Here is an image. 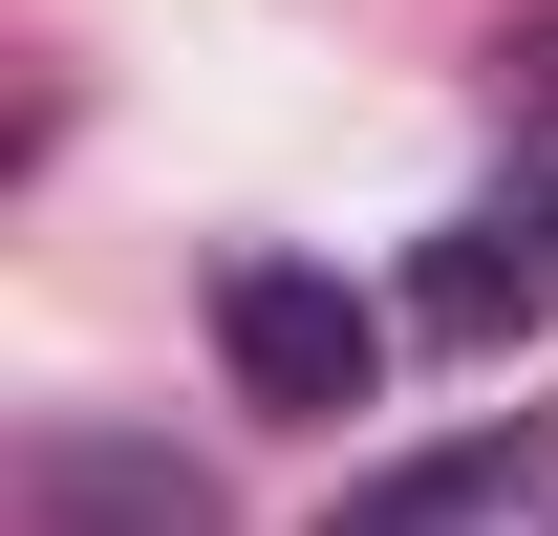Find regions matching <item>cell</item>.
Wrapping results in <instances>:
<instances>
[{"mask_svg": "<svg viewBox=\"0 0 558 536\" xmlns=\"http://www.w3.org/2000/svg\"><path fill=\"white\" fill-rule=\"evenodd\" d=\"M215 365H236V407H279V429H344V407L387 387V322H365L323 258H215Z\"/></svg>", "mask_w": 558, "mask_h": 536, "instance_id": "6da1fadb", "label": "cell"}, {"mask_svg": "<svg viewBox=\"0 0 558 536\" xmlns=\"http://www.w3.org/2000/svg\"><path fill=\"white\" fill-rule=\"evenodd\" d=\"M537 429H451V451H409V472H365V494H344V515H323V536H515V515H537Z\"/></svg>", "mask_w": 558, "mask_h": 536, "instance_id": "7a4b0ae2", "label": "cell"}, {"mask_svg": "<svg viewBox=\"0 0 558 536\" xmlns=\"http://www.w3.org/2000/svg\"><path fill=\"white\" fill-rule=\"evenodd\" d=\"M22 515L44 536H215V494L172 451H108V429H44V451H22Z\"/></svg>", "mask_w": 558, "mask_h": 536, "instance_id": "3957f363", "label": "cell"}, {"mask_svg": "<svg viewBox=\"0 0 558 536\" xmlns=\"http://www.w3.org/2000/svg\"><path fill=\"white\" fill-rule=\"evenodd\" d=\"M537 279H558V194H515V215H473V236L429 258V322L494 343V322H537Z\"/></svg>", "mask_w": 558, "mask_h": 536, "instance_id": "277c9868", "label": "cell"}]
</instances>
